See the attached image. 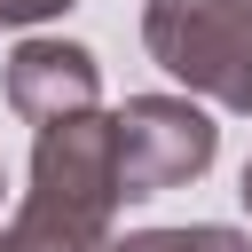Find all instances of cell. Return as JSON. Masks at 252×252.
<instances>
[{
	"label": "cell",
	"instance_id": "cell-9",
	"mask_svg": "<svg viewBox=\"0 0 252 252\" xmlns=\"http://www.w3.org/2000/svg\"><path fill=\"white\" fill-rule=\"evenodd\" d=\"M236 197H244V213H252V158H244V181H236Z\"/></svg>",
	"mask_w": 252,
	"mask_h": 252
},
{
	"label": "cell",
	"instance_id": "cell-2",
	"mask_svg": "<svg viewBox=\"0 0 252 252\" xmlns=\"http://www.w3.org/2000/svg\"><path fill=\"white\" fill-rule=\"evenodd\" d=\"M110 142H118V197L126 205L165 197L220 158V126L197 94H126L110 110Z\"/></svg>",
	"mask_w": 252,
	"mask_h": 252
},
{
	"label": "cell",
	"instance_id": "cell-7",
	"mask_svg": "<svg viewBox=\"0 0 252 252\" xmlns=\"http://www.w3.org/2000/svg\"><path fill=\"white\" fill-rule=\"evenodd\" d=\"M63 8H79V0H0V24H16V32H32V24H47V16H63Z\"/></svg>",
	"mask_w": 252,
	"mask_h": 252
},
{
	"label": "cell",
	"instance_id": "cell-10",
	"mask_svg": "<svg viewBox=\"0 0 252 252\" xmlns=\"http://www.w3.org/2000/svg\"><path fill=\"white\" fill-rule=\"evenodd\" d=\"M0 189H8V173H0Z\"/></svg>",
	"mask_w": 252,
	"mask_h": 252
},
{
	"label": "cell",
	"instance_id": "cell-5",
	"mask_svg": "<svg viewBox=\"0 0 252 252\" xmlns=\"http://www.w3.org/2000/svg\"><path fill=\"white\" fill-rule=\"evenodd\" d=\"M110 244V220H87V213H63L47 197H24L16 220L0 228V252H102Z\"/></svg>",
	"mask_w": 252,
	"mask_h": 252
},
{
	"label": "cell",
	"instance_id": "cell-1",
	"mask_svg": "<svg viewBox=\"0 0 252 252\" xmlns=\"http://www.w3.org/2000/svg\"><path fill=\"white\" fill-rule=\"evenodd\" d=\"M142 47L165 79H181L205 110L252 118V39L236 32V16H220L213 0H150L142 8Z\"/></svg>",
	"mask_w": 252,
	"mask_h": 252
},
{
	"label": "cell",
	"instance_id": "cell-8",
	"mask_svg": "<svg viewBox=\"0 0 252 252\" xmlns=\"http://www.w3.org/2000/svg\"><path fill=\"white\" fill-rule=\"evenodd\" d=\"M213 8H220V16H236V32L252 39V0H213Z\"/></svg>",
	"mask_w": 252,
	"mask_h": 252
},
{
	"label": "cell",
	"instance_id": "cell-6",
	"mask_svg": "<svg viewBox=\"0 0 252 252\" xmlns=\"http://www.w3.org/2000/svg\"><path fill=\"white\" fill-rule=\"evenodd\" d=\"M102 252H252V236L228 228V220H189V228H134V236H110Z\"/></svg>",
	"mask_w": 252,
	"mask_h": 252
},
{
	"label": "cell",
	"instance_id": "cell-3",
	"mask_svg": "<svg viewBox=\"0 0 252 252\" xmlns=\"http://www.w3.org/2000/svg\"><path fill=\"white\" fill-rule=\"evenodd\" d=\"M24 197H47L63 213H87V220H118V142H110V110H71V118H47L32 126V189Z\"/></svg>",
	"mask_w": 252,
	"mask_h": 252
},
{
	"label": "cell",
	"instance_id": "cell-4",
	"mask_svg": "<svg viewBox=\"0 0 252 252\" xmlns=\"http://www.w3.org/2000/svg\"><path fill=\"white\" fill-rule=\"evenodd\" d=\"M0 87H8V110H16L24 126H47V118H71V110H94V102H102V63H94V47H79V39L32 32V39L8 47Z\"/></svg>",
	"mask_w": 252,
	"mask_h": 252
}]
</instances>
